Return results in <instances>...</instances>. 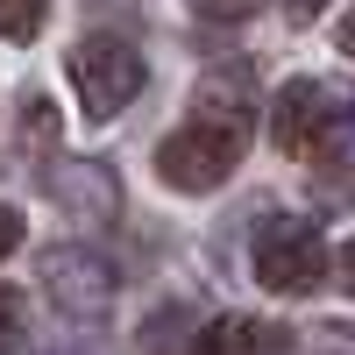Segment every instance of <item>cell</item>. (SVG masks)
Returning <instances> with one entry per match:
<instances>
[{"mask_svg":"<svg viewBox=\"0 0 355 355\" xmlns=\"http://www.w3.org/2000/svg\"><path fill=\"white\" fill-rule=\"evenodd\" d=\"M249 142H256L249 71L242 64H234V71H206L199 93H192L185 128H171L157 142V171H164V185H178V192H214L220 178L249 157Z\"/></svg>","mask_w":355,"mask_h":355,"instance_id":"1","label":"cell"},{"mask_svg":"<svg viewBox=\"0 0 355 355\" xmlns=\"http://www.w3.org/2000/svg\"><path fill=\"white\" fill-rule=\"evenodd\" d=\"M249 263H256V284L277 291V299H306V291L327 284V242H320L313 220H291V214H270L256 227Z\"/></svg>","mask_w":355,"mask_h":355,"instance_id":"2","label":"cell"},{"mask_svg":"<svg viewBox=\"0 0 355 355\" xmlns=\"http://www.w3.org/2000/svg\"><path fill=\"white\" fill-rule=\"evenodd\" d=\"M71 85H78L85 121H114L142 93V50L128 36H85L71 50Z\"/></svg>","mask_w":355,"mask_h":355,"instance_id":"3","label":"cell"},{"mask_svg":"<svg viewBox=\"0 0 355 355\" xmlns=\"http://www.w3.org/2000/svg\"><path fill=\"white\" fill-rule=\"evenodd\" d=\"M43 291H50L57 313L100 320V313L114 306V263H107L93 242H57V249L43 256Z\"/></svg>","mask_w":355,"mask_h":355,"instance_id":"4","label":"cell"},{"mask_svg":"<svg viewBox=\"0 0 355 355\" xmlns=\"http://www.w3.org/2000/svg\"><path fill=\"white\" fill-rule=\"evenodd\" d=\"M334 100H327V85L320 78H291L284 93H277V107H270V142L284 157H320L334 142Z\"/></svg>","mask_w":355,"mask_h":355,"instance_id":"5","label":"cell"},{"mask_svg":"<svg viewBox=\"0 0 355 355\" xmlns=\"http://www.w3.org/2000/svg\"><path fill=\"white\" fill-rule=\"evenodd\" d=\"M50 192L64 199L85 227H107L114 214H121V185H114V171H100V164H57Z\"/></svg>","mask_w":355,"mask_h":355,"instance_id":"6","label":"cell"},{"mask_svg":"<svg viewBox=\"0 0 355 355\" xmlns=\"http://www.w3.org/2000/svg\"><path fill=\"white\" fill-rule=\"evenodd\" d=\"M192 355H291V334L277 327V320H249V313H227L214 320V327L199 334Z\"/></svg>","mask_w":355,"mask_h":355,"instance_id":"7","label":"cell"},{"mask_svg":"<svg viewBox=\"0 0 355 355\" xmlns=\"http://www.w3.org/2000/svg\"><path fill=\"white\" fill-rule=\"evenodd\" d=\"M43 15H50V0H0V28H8V43H28L43 28Z\"/></svg>","mask_w":355,"mask_h":355,"instance_id":"8","label":"cell"},{"mask_svg":"<svg viewBox=\"0 0 355 355\" xmlns=\"http://www.w3.org/2000/svg\"><path fill=\"white\" fill-rule=\"evenodd\" d=\"M43 142H50V100L28 93L21 100V150H43Z\"/></svg>","mask_w":355,"mask_h":355,"instance_id":"9","label":"cell"},{"mask_svg":"<svg viewBox=\"0 0 355 355\" xmlns=\"http://www.w3.org/2000/svg\"><path fill=\"white\" fill-rule=\"evenodd\" d=\"M256 8H263V0H192L199 21H249Z\"/></svg>","mask_w":355,"mask_h":355,"instance_id":"10","label":"cell"},{"mask_svg":"<svg viewBox=\"0 0 355 355\" xmlns=\"http://www.w3.org/2000/svg\"><path fill=\"white\" fill-rule=\"evenodd\" d=\"M327 157H341V164H355V100L341 107V121H334V142H327Z\"/></svg>","mask_w":355,"mask_h":355,"instance_id":"11","label":"cell"},{"mask_svg":"<svg viewBox=\"0 0 355 355\" xmlns=\"http://www.w3.org/2000/svg\"><path fill=\"white\" fill-rule=\"evenodd\" d=\"M0 249H21V206H8V214H0Z\"/></svg>","mask_w":355,"mask_h":355,"instance_id":"12","label":"cell"},{"mask_svg":"<svg viewBox=\"0 0 355 355\" xmlns=\"http://www.w3.org/2000/svg\"><path fill=\"white\" fill-rule=\"evenodd\" d=\"M320 8H327V0H284V15H291V21H313Z\"/></svg>","mask_w":355,"mask_h":355,"instance_id":"13","label":"cell"},{"mask_svg":"<svg viewBox=\"0 0 355 355\" xmlns=\"http://www.w3.org/2000/svg\"><path fill=\"white\" fill-rule=\"evenodd\" d=\"M341 284L355 291V242H341Z\"/></svg>","mask_w":355,"mask_h":355,"instance_id":"14","label":"cell"},{"mask_svg":"<svg viewBox=\"0 0 355 355\" xmlns=\"http://www.w3.org/2000/svg\"><path fill=\"white\" fill-rule=\"evenodd\" d=\"M341 50H348V57H355V8H348V15H341Z\"/></svg>","mask_w":355,"mask_h":355,"instance_id":"15","label":"cell"}]
</instances>
